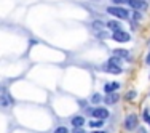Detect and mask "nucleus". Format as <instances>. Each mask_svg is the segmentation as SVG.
Returning <instances> with one entry per match:
<instances>
[{"instance_id":"1","label":"nucleus","mask_w":150,"mask_h":133,"mask_svg":"<svg viewBox=\"0 0 150 133\" xmlns=\"http://www.w3.org/2000/svg\"><path fill=\"white\" fill-rule=\"evenodd\" d=\"M107 13L115 18H120V19H126L128 16H129V13H128L126 8H121V6H109L107 8Z\"/></svg>"},{"instance_id":"2","label":"nucleus","mask_w":150,"mask_h":133,"mask_svg":"<svg viewBox=\"0 0 150 133\" xmlns=\"http://www.w3.org/2000/svg\"><path fill=\"white\" fill-rule=\"evenodd\" d=\"M112 39H113V40H117V42H121V44H123V42H129L131 35L128 34V32H125V31L118 29V31H113Z\"/></svg>"},{"instance_id":"3","label":"nucleus","mask_w":150,"mask_h":133,"mask_svg":"<svg viewBox=\"0 0 150 133\" xmlns=\"http://www.w3.org/2000/svg\"><path fill=\"white\" fill-rule=\"evenodd\" d=\"M136 127H137V116L136 114H129L125 119V128L129 132V130H134Z\"/></svg>"},{"instance_id":"4","label":"nucleus","mask_w":150,"mask_h":133,"mask_svg":"<svg viewBox=\"0 0 150 133\" xmlns=\"http://www.w3.org/2000/svg\"><path fill=\"white\" fill-rule=\"evenodd\" d=\"M91 116H94L96 119H107L109 117V111L105 109V107H94V109H90Z\"/></svg>"},{"instance_id":"5","label":"nucleus","mask_w":150,"mask_h":133,"mask_svg":"<svg viewBox=\"0 0 150 133\" xmlns=\"http://www.w3.org/2000/svg\"><path fill=\"white\" fill-rule=\"evenodd\" d=\"M126 3L131 6V8H134V10H144V8H147V3H145L144 0H128Z\"/></svg>"},{"instance_id":"6","label":"nucleus","mask_w":150,"mask_h":133,"mask_svg":"<svg viewBox=\"0 0 150 133\" xmlns=\"http://www.w3.org/2000/svg\"><path fill=\"white\" fill-rule=\"evenodd\" d=\"M107 72L118 75V74H121V67L118 66V64H115V63H112V61H109V63H107Z\"/></svg>"},{"instance_id":"7","label":"nucleus","mask_w":150,"mask_h":133,"mask_svg":"<svg viewBox=\"0 0 150 133\" xmlns=\"http://www.w3.org/2000/svg\"><path fill=\"white\" fill-rule=\"evenodd\" d=\"M113 56H118V58H121V59H128L129 58V51H128V50L117 48V50H113Z\"/></svg>"},{"instance_id":"8","label":"nucleus","mask_w":150,"mask_h":133,"mask_svg":"<svg viewBox=\"0 0 150 133\" xmlns=\"http://www.w3.org/2000/svg\"><path fill=\"white\" fill-rule=\"evenodd\" d=\"M118 88H120L118 82H109V84H105V87H104L105 93H113L115 90H118Z\"/></svg>"},{"instance_id":"9","label":"nucleus","mask_w":150,"mask_h":133,"mask_svg":"<svg viewBox=\"0 0 150 133\" xmlns=\"http://www.w3.org/2000/svg\"><path fill=\"white\" fill-rule=\"evenodd\" d=\"M72 125H74V128L83 127V125H85V119L81 117V116H75V117H72Z\"/></svg>"},{"instance_id":"10","label":"nucleus","mask_w":150,"mask_h":133,"mask_svg":"<svg viewBox=\"0 0 150 133\" xmlns=\"http://www.w3.org/2000/svg\"><path fill=\"white\" fill-rule=\"evenodd\" d=\"M118 101V95L117 93H109V96L105 98V103L107 104H113V103H117Z\"/></svg>"},{"instance_id":"11","label":"nucleus","mask_w":150,"mask_h":133,"mask_svg":"<svg viewBox=\"0 0 150 133\" xmlns=\"http://www.w3.org/2000/svg\"><path fill=\"white\" fill-rule=\"evenodd\" d=\"M102 125H104V120H102V119H96V120L90 122V127H93V128H101Z\"/></svg>"},{"instance_id":"12","label":"nucleus","mask_w":150,"mask_h":133,"mask_svg":"<svg viewBox=\"0 0 150 133\" xmlns=\"http://www.w3.org/2000/svg\"><path fill=\"white\" fill-rule=\"evenodd\" d=\"M107 26H109V29H112V31H118V29H121V26H120L118 21H109V23H107Z\"/></svg>"},{"instance_id":"13","label":"nucleus","mask_w":150,"mask_h":133,"mask_svg":"<svg viewBox=\"0 0 150 133\" xmlns=\"http://www.w3.org/2000/svg\"><path fill=\"white\" fill-rule=\"evenodd\" d=\"M11 103H13V99L6 95H3L2 98H0V104H2V106H6V104H11Z\"/></svg>"},{"instance_id":"14","label":"nucleus","mask_w":150,"mask_h":133,"mask_svg":"<svg viewBox=\"0 0 150 133\" xmlns=\"http://www.w3.org/2000/svg\"><path fill=\"white\" fill-rule=\"evenodd\" d=\"M91 101L94 103V104H98V103H101L102 101V96L99 95V93H96V95H93V98H91Z\"/></svg>"},{"instance_id":"15","label":"nucleus","mask_w":150,"mask_h":133,"mask_svg":"<svg viewBox=\"0 0 150 133\" xmlns=\"http://www.w3.org/2000/svg\"><path fill=\"white\" fill-rule=\"evenodd\" d=\"M54 133H69V130H67L66 127H58V128L54 130Z\"/></svg>"},{"instance_id":"16","label":"nucleus","mask_w":150,"mask_h":133,"mask_svg":"<svg viewBox=\"0 0 150 133\" xmlns=\"http://www.w3.org/2000/svg\"><path fill=\"white\" fill-rule=\"evenodd\" d=\"M134 96H136V92H129V93H128V99H133Z\"/></svg>"},{"instance_id":"17","label":"nucleus","mask_w":150,"mask_h":133,"mask_svg":"<svg viewBox=\"0 0 150 133\" xmlns=\"http://www.w3.org/2000/svg\"><path fill=\"white\" fill-rule=\"evenodd\" d=\"M144 117H145V120H147V122H149V125H150V116H149V112H147V111L144 112Z\"/></svg>"},{"instance_id":"18","label":"nucleus","mask_w":150,"mask_h":133,"mask_svg":"<svg viewBox=\"0 0 150 133\" xmlns=\"http://www.w3.org/2000/svg\"><path fill=\"white\" fill-rule=\"evenodd\" d=\"M128 0H113V3H126Z\"/></svg>"},{"instance_id":"19","label":"nucleus","mask_w":150,"mask_h":133,"mask_svg":"<svg viewBox=\"0 0 150 133\" xmlns=\"http://www.w3.org/2000/svg\"><path fill=\"white\" fill-rule=\"evenodd\" d=\"M134 19H136V21L141 19V15H139V13H134Z\"/></svg>"},{"instance_id":"20","label":"nucleus","mask_w":150,"mask_h":133,"mask_svg":"<svg viewBox=\"0 0 150 133\" xmlns=\"http://www.w3.org/2000/svg\"><path fill=\"white\" fill-rule=\"evenodd\" d=\"M145 63H147V64H150V53L147 55V59H145Z\"/></svg>"},{"instance_id":"21","label":"nucleus","mask_w":150,"mask_h":133,"mask_svg":"<svg viewBox=\"0 0 150 133\" xmlns=\"http://www.w3.org/2000/svg\"><path fill=\"white\" fill-rule=\"evenodd\" d=\"M139 133H147V132H145L144 128H139Z\"/></svg>"},{"instance_id":"22","label":"nucleus","mask_w":150,"mask_h":133,"mask_svg":"<svg viewBox=\"0 0 150 133\" xmlns=\"http://www.w3.org/2000/svg\"><path fill=\"white\" fill-rule=\"evenodd\" d=\"M93 133H105V132H101V130H96V132H93Z\"/></svg>"},{"instance_id":"23","label":"nucleus","mask_w":150,"mask_h":133,"mask_svg":"<svg viewBox=\"0 0 150 133\" xmlns=\"http://www.w3.org/2000/svg\"><path fill=\"white\" fill-rule=\"evenodd\" d=\"M74 133H83L81 130H74Z\"/></svg>"}]
</instances>
